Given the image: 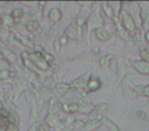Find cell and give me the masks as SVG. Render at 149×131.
<instances>
[{
	"instance_id": "6da1fadb",
	"label": "cell",
	"mask_w": 149,
	"mask_h": 131,
	"mask_svg": "<svg viewBox=\"0 0 149 131\" xmlns=\"http://www.w3.org/2000/svg\"><path fill=\"white\" fill-rule=\"evenodd\" d=\"M30 58H31L32 62H33L39 69L44 70V71L48 69V62H46L44 56L42 55L40 52L32 53L31 55H30Z\"/></svg>"
},
{
	"instance_id": "7a4b0ae2",
	"label": "cell",
	"mask_w": 149,
	"mask_h": 131,
	"mask_svg": "<svg viewBox=\"0 0 149 131\" xmlns=\"http://www.w3.org/2000/svg\"><path fill=\"white\" fill-rule=\"evenodd\" d=\"M124 26H125V28H126L128 31H130V32H134L135 30H136V26H135V24H134V21H133V19H132V17H131L129 13H124Z\"/></svg>"
},
{
	"instance_id": "3957f363",
	"label": "cell",
	"mask_w": 149,
	"mask_h": 131,
	"mask_svg": "<svg viewBox=\"0 0 149 131\" xmlns=\"http://www.w3.org/2000/svg\"><path fill=\"white\" fill-rule=\"evenodd\" d=\"M135 67L136 69L138 70L140 73L142 74H149V64L148 62H135Z\"/></svg>"
},
{
	"instance_id": "277c9868",
	"label": "cell",
	"mask_w": 149,
	"mask_h": 131,
	"mask_svg": "<svg viewBox=\"0 0 149 131\" xmlns=\"http://www.w3.org/2000/svg\"><path fill=\"white\" fill-rule=\"evenodd\" d=\"M49 19L51 20L52 22H58L61 19V13H60L57 8L52 9L49 13Z\"/></svg>"
},
{
	"instance_id": "5b68a950",
	"label": "cell",
	"mask_w": 149,
	"mask_h": 131,
	"mask_svg": "<svg viewBox=\"0 0 149 131\" xmlns=\"http://www.w3.org/2000/svg\"><path fill=\"white\" fill-rule=\"evenodd\" d=\"M88 87L90 91H96L100 87V81L97 79H91L88 83Z\"/></svg>"
},
{
	"instance_id": "8992f818",
	"label": "cell",
	"mask_w": 149,
	"mask_h": 131,
	"mask_svg": "<svg viewBox=\"0 0 149 131\" xmlns=\"http://www.w3.org/2000/svg\"><path fill=\"white\" fill-rule=\"evenodd\" d=\"M96 35H97L98 39L101 40V41H105V40L108 39V34L105 30L103 29H98L96 31Z\"/></svg>"
},
{
	"instance_id": "52a82bcc",
	"label": "cell",
	"mask_w": 149,
	"mask_h": 131,
	"mask_svg": "<svg viewBox=\"0 0 149 131\" xmlns=\"http://www.w3.org/2000/svg\"><path fill=\"white\" fill-rule=\"evenodd\" d=\"M27 29L29 30L30 32H32V33H34V32L38 31V30H40V26L38 25L37 22H29V23L27 24Z\"/></svg>"
},
{
	"instance_id": "ba28073f",
	"label": "cell",
	"mask_w": 149,
	"mask_h": 131,
	"mask_svg": "<svg viewBox=\"0 0 149 131\" xmlns=\"http://www.w3.org/2000/svg\"><path fill=\"white\" fill-rule=\"evenodd\" d=\"M23 15H24V11L22 9H15L13 11V13H11L13 19H19V18L23 17Z\"/></svg>"
},
{
	"instance_id": "9c48e42d",
	"label": "cell",
	"mask_w": 149,
	"mask_h": 131,
	"mask_svg": "<svg viewBox=\"0 0 149 131\" xmlns=\"http://www.w3.org/2000/svg\"><path fill=\"white\" fill-rule=\"evenodd\" d=\"M105 124H106V126L109 127L110 130H112V131H118V128L116 126V124H113V123L111 122V121H109V120H107V119H106V120H105Z\"/></svg>"
},
{
	"instance_id": "30bf717a",
	"label": "cell",
	"mask_w": 149,
	"mask_h": 131,
	"mask_svg": "<svg viewBox=\"0 0 149 131\" xmlns=\"http://www.w3.org/2000/svg\"><path fill=\"white\" fill-rule=\"evenodd\" d=\"M99 122H97V121H94V122H90L89 124L87 125V130H89V129H91V130H93V129H96L98 126H99Z\"/></svg>"
},
{
	"instance_id": "8fae6325",
	"label": "cell",
	"mask_w": 149,
	"mask_h": 131,
	"mask_svg": "<svg viewBox=\"0 0 149 131\" xmlns=\"http://www.w3.org/2000/svg\"><path fill=\"white\" fill-rule=\"evenodd\" d=\"M68 111H70V113L78 112V111H79V106H78V104H70V106H68Z\"/></svg>"
},
{
	"instance_id": "7c38bea8",
	"label": "cell",
	"mask_w": 149,
	"mask_h": 131,
	"mask_svg": "<svg viewBox=\"0 0 149 131\" xmlns=\"http://www.w3.org/2000/svg\"><path fill=\"white\" fill-rule=\"evenodd\" d=\"M39 131H50V127L48 124H42L39 127Z\"/></svg>"
},
{
	"instance_id": "4fadbf2b",
	"label": "cell",
	"mask_w": 149,
	"mask_h": 131,
	"mask_svg": "<svg viewBox=\"0 0 149 131\" xmlns=\"http://www.w3.org/2000/svg\"><path fill=\"white\" fill-rule=\"evenodd\" d=\"M56 88H57V89L61 88V90H60V91H61V92H65L66 90L68 89V85H65V84H59V85L56 86Z\"/></svg>"
},
{
	"instance_id": "5bb4252c",
	"label": "cell",
	"mask_w": 149,
	"mask_h": 131,
	"mask_svg": "<svg viewBox=\"0 0 149 131\" xmlns=\"http://www.w3.org/2000/svg\"><path fill=\"white\" fill-rule=\"evenodd\" d=\"M97 110H100V111H103V112H105L106 110H107V106H106L105 104H100L97 106Z\"/></svg>"
},
{
	"instance_id": "9a60e30c",
	"label": "cell",
	"mask_w": 149,
	"mask_h": 131,
	"mask_svg": "<svg viewBox=\"0 0 149 131\" xmlns=\"http://www.w3.org/2000/svg\"><path fill=\"white\" fill-rule=\"evenodd\" d=\"M137 114H138V116H139V117H141V118H143V119L146 118V115H145V113H144V112H140V111H139V112L137 113Z\"/></svg>"
},
{
	"instance_id": "2e32d148",
	"label": "cell",
	"mask_w": 149,
	"mask_h": 131,
	"mask_svg": "<svg viewBox=\"0 0 149 131\" xmlns=\"http://www.w3.org/2000/svg\"><path fill=\"white\" fill-rule=\"evenodd\" d=\"M145 94H146L147 96H149V86L145 88Z\"/></svg>"
},
{
	"instance_id": "e0dca14e",
	"label": "cell",
	"mask_w": 149,
	"mask_h": 131,
	"mask_svg": "<svg viewBox=\"0 0 149 131\" xmlns=\"http://www.w3.org/2000/svg\"><path fill=\"white\" fill-rule=\"evenodd\" d=\"M146 39H147V41L149 42V32H147V34H146Z\"/></svg>"
},
{
	"instance_id": "ac0fdd59",
	"label": "cell",
	"mask_w": 149,
	"mask_h": 131,
	"mask_svg": "<svg viewBox=\"0 0 149 131\" xmlns=\"http://www.w3.org/2000/svg\"><path fill=\"white\" fill-rule=\"evenodd\" d=\"M77 123H78V124H77V126H83V125H84V124H81L82 122H80V121H78Z\"/></svg>"
},
{
	"instance_id": "d6986e66",
	"label": "cell",
	"mask_w": 149,
	"mask_h": 131,
	"mask_svg": "<svg viewBox=\"0 0 149 131\" xmlns=\"http://www.w3.org/2000/svg\"><path fill=\"white\" fill-rule=\"evenodd\" d=\"M2 104H1V102H0V113H1V112H2Z\"/></svg>"
},
{
	"instance_id": "ffe728a7",
	"label": "cell",
	"mask_w": 149,
	"mask_h": 131,
	"mask_svg": "<svg viewBox=\"0 0 149 131\" xmlns=\"http://www.w3.org/2000/svg\"><path fill=\"white\" fill-rule=\"evenodd\" d=\"M1 24H2V21H1V19H0V26H1Z\"/></svg>"
}]
</instances>
